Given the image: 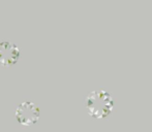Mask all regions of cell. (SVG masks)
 Returning a JSON list of instances; mask_svg holds the SVG:
<instances>
[{"label": "cell", "mask_w": 152, "mask_h": 132, "mask_svg": "<svg viewBox=\"0 0 152 132\" xmlns=\"http://www.w3.org/2000/svg\"><path fill=\"white\" fill-rule=\"evenodd\" d=\"M40 108L33 101H23L17 106L15 117L23 126H31L38 121Z\"/></svg>", "instance_id": "7a4b0ae2"}, {"label": "cell", "mask_w": 152, "mask_h": 132, "mask_svg": "<svg viewBox=\"0 0 152 132\" xmlns=\"http://www.w3.org/2000/svg\"><path fill=\"white\" fill-rule=\"evenodd\" d=\"M85 107L88 114L95 119L107 118L114 108V99L106 90H95L87 95Z\"/></svg>", "instance_id": "6da1fadb"}, {"label": "cell", "mask_w": 152, "mask_h": 132, "mask_svg": "<svg viewBox=\"0 0 152 132\" xmlns=\"http://www.w3.org/2000/svg\"><path fill=\"white\" fill-rule=\"evenodd\" d=\"M21 52L19 46L10 40L0 41V65L10 67L16 64L20 59Z\"/></svg>", "instance_id": "3957f363"}]
</instances>
